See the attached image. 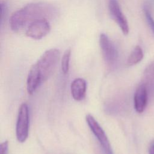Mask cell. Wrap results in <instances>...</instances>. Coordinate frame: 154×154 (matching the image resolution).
<instances>
[{
    "instance_id": "ba28073f",
    "label": "cell",
    "mask_w": 154,
    "mask_h": 154,
    "mask_svg": "<svg viewBox=\"0 0 154 154\" xmlns=\"http://www.w3.org/2000/svg\"><path fill=\"white\" fill-rule=\"evenodd\" d=\"M148 90L146 85L141 83L140 84L135 90L134 97V108L138 113H142L147 103L148 99Z\"/></svg>"
},
{
    "instance_id": "e0dca14e",
    "label": "cell",
    "mask_w": 154,
    "mask_h": 154,
    "mask_svg": "<svg viewBox=\"0 0 154 154\" xmlns=\"http://www.w3.org/2000/svg\"><path fill=\"white\" fill-rule=\"evenodd\" d=\"M149 154H154V143L151 144L149 149Z\"/></svg>"
},
{
    "instance_id": "7c38bea8",
    "label": "cell",
    "mask_w": 154,
    "mask_h": 154,
    "mask_svg": "<svg viewBox=\"0 0 154 154\" xmlns=\"http://www.w3.org/2000/svg\"><path fill=\"white\" fill-rule=\"evenodd\" d=\"M143 55L142 48L139 45H137L130 53L127 59V64L129 66H132L138 64L143 58Z\"/></svg>"
},
{
    "instance_id": "7a4b0ae2",
    "label": "cell",
    "mask_w": 154,
    "mask_h": 154,
    "mask_svg": "<svg viewBox=\"0 0 154 154\" xmlns=\"http://www.w3.org/2000/svg\"><path fill=\"white\" fill-rule=\"evenodd\" d=\"M60 51L52 48L45 51L35 63L44 82L54 73L59 61Z\"/></svg>"
},
{
    "instance_id": "5b68a950",
    "label": "cell",
    "mask_w": 154,
    "mask_h": 154,
    "mask_svg": "<svg viewBox=\"0 0 154 154\" xmlns=\"http://www.w3.org/2000/svg\"><path fill=\"white\" fill-rule=\"evenodd\" d=\"M99 45L105 62L109 66H114L119 58L118 51L114 43L106 34H100Z\"/></svg>"
},
{
    "instance_id": "2e32d148",
    "label": "cell",
    "mask_w": 154,
    "mask_h": 154,
    "mask_svg": "<svg viewBox=\"0 0 154 154\" xmlns=\"http://www.w3.org/2000/svg\"><path fill=\"white\" fill-rule=\"evenodd\" d=\"M1 154H8V141H5L1 144L0 146Z\"/></svg>"
},
{
    "instance_id": "9c48e42d",
    "label": "cell",
    "mask_w": 154,
    "mask_h": 154,
    "mask_svg": "<svg viewBox=\"0 0 154 154\" xmlns=\"http://www.w3.org/2000/svg\"><path fill=\"white\" fill-rule=\"evenodd\" d=\"M43 82L40 73L35 64L30 68L26 79V90L29 94H32L40 84Z\"/></svg>"
},
{
    "instance_id": "3957f363",
    "label": "cell",
    "mask_w": 154,
    "mask_h": 154,
    "mask_svg": "<svg viewBox=\"0 0 154 154\" xmlns=\"http://www.w3.org/2000/svg\"><path fill=\"white\" fill-rule=\"evenodd\" d=\"M29 113L28 105L23 103L19 107L16 126V138L19 142L23 143L28 136Z\"/></svg>"
},
{
    "instance_id": "4fadbf2b",
    "label": "cell",
    "mask_w": 154,
    "mask_h": 154,
    "mask_svg": "<svg viewBox=\"0 0 154 154\" xmlns=\"http://www.w3.org/2000/svg\"><path fill=\"white\" fill-rule=\"evenodd\" d=\"M70 56H71V50L70 49H68L64 52L61 59V70L64 75L67 74L69 72Z\"/></svg>"
},
{
    "instance_id": "52a82bcc",
    "label": "cell",
    "mask_w": 154,
    "mask_h": 154,
    "mask_svg": "<svg viewBox=\"0 0 154 154\" xmlns=\"http://www.w3.org/2000/svg\"><path fill=\"white\" fill-rule=\"evenodd\" d=\"M51 26L47 19H41L31 23L26 28L25 34L27 37L35 40H40L49 34Z\"/></svg>"
},
{
    "instance_id": "8fae6325",
    "label": "cell",
    "mask_w": 154,
    "mask_h": 154,
    "mask_svg": "<svg viewBox=\"0 0 154 154\" xmlns=\"http://www.w3.org/2000/svg\"><path fill=\"white\" fill-rule=\"evenodd\" d=\"M142 83L146 85L148 92L154 93V60L144 70Z\"/></svg>"
},
{
    "instance_id": "9a60e30c",
    "label": "cell",
    "mask_w": 154,
    "mask_h": 154,
    "mask_svg": "<svg viewBox=\"0 0 154 154\" xmlns=\"http://www.w3.org/2000/svg\"><path fill=\"white\" fill-rule=\"evenodd\" d=\"M7 12V5L5 2L1 4V24H2L3 20L5 18Z\"/></svg>"
},
{
    "instance_id": "277c9868",
    "label": "cell",
    "mask_w": 154,
    "mask_h": 154,
    "mask_svg": "<svg viewBox=\"0 0 154 154\" xmlns=\"http://www.w3.org/2000/svg\"><path fill=\"white\" fill-rule=\"evenodd\" d=\"M85 120L89 128L98 140L103 154H113L108 138L97 120L91 114H87Z\"/></svg>"
},
{
    "instance_id": "6da1fadb",
    "label": "cell",
    "mask_w": 154,
    "mask_h": 154,
    "mask_svg": "<svg viewBox=\"0 0 154 154\" xmlns=\"http://www.w3.org/2000/svg\"><path fill=\"white\" fill-rule=\"evenodd\" d=\"M58 14V9L45 2H32L13 13L9 23L14 32H19L32 22L41 19H52Z\"/></svg>"
},
{
    "instance_id": "5bb4252c",
    "label": "cell",
    "mask_w": 154,
    "mask_h": 154,
    "mask_svg": "<svg viewBox=\"0 0 154 154\" xmlns=\"http://www.w3.org/2000/svg\"><path fill=\"white\" fill-rule=\"evenodd\" d=\"M144 16L146 19V21L148 23L149 26L150 27L151 31L153 32V34L154 35V19L153 18L152 15L151 14L150 11L147 7H145L144 8Z\"/></svg>"
},
{
    "instance_id": "8992f818",
    "label": "cell",
    "mask_w": 154,
    "mask_h": 154,
    "mask_svg": "<svg viewBox=\"0 0 154 154\" xmlns=\"http://www.w3.org/2000/svg\"><path fill=\"white\" fill-rule=\"evenodd\" d=\"M108 10L111 18L117 24L124 35H127L129 31V27L126 17L123 13L120 5L117 0H109Z\"/></svg>"
},
{
    "instance_id": "30bf717a",
    "label": "cell",
    "mask_w": 154,
    "mask_h": 154,
    "mask_svg": "<svg viewBox=\"0 0 154 154\" xmlns=\"http://www.w3.org/2000/svg\"><path fill=\"white\" fill-rule=\"evenodd\" d=\"M87 83L85 79L81 78L75 79L71 83L70 91L72 97L76 101L82 100L85 96Z\"/></svg>"
}]
</instances>
